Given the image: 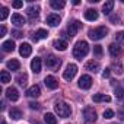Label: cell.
I'll return each mask as SVG.
<instances>
[{"instance_id":"obj_1","label":"cell","mask_w":124,"mask_h":124,"mask_svg":"<svg viewBox=\"0 0 124 124\" xmlns=\"http://www.w3.org/2000/svg\"><path fill=\"white\" fill-rule=\"evenodd\" d=\"M88 53H89V45L86 41H78L76 45L73 47V57L78 60H82Z\"/></svg>"},{"instance_id":"obj_2","label":"cell","mask_w":124,"mask_h":124,"mask_svg":"<svg viewBox=\"0 0 124 124\" xmlns=\"http://www.w3.org/2000/svg\"><path fill=\"white\" fill-rule=\"evenodd\" d=\"M54 111H55L57 115L61 117V118H67V117L72 114V108H70V105L66 104V102H55V104H54Z\"/></svg>"},{"instance_id":"obj_3","label":"cell","mask_w":124,"mask_h":124,"mask_svg":"<svg viewBox=\"0 0 124 124\" xmlns=\"http://www.w3.org/2000/svg\"><path fill=\"white\" fill-rule=\"evenodd\" d=\"M107 34H108V29L105 26H98V28L89 31V38L93 41H98V39H102Z\"/></svg>"},{"instance_id":"obj_4","label":"cell","mask_w":124,"mask_h":124,"mask_svg":"<svg viewBox=\"0 0 124 124\" xmlns=\"http://www.w3.org/2000/svg\"><path fill=\"white\" fill-rule=\"evenodd\" d=\"M83 117H85V120H86L88 123H95L96 118H98V114H96V111L93 109V107H86V108L83 109Z\"/></svg>"},{"instance_id":"obj_5","label":"cell","mask_w":124,"mask_h":124,"mask_svg":"<svg viewBox=\"0 0 124 124\" xmlns=\"http://www.w3.org/2000/svg\"><path fill=\"white\" fill-rule=\"evenodd\" d=\"M76 73H78V66L73 64V63H70V64H67V67H66V70L63 73V78L66 80H72L76 76Z\"/></svg>"},{"instance_id":"obj_6","label":"cell","mask_w":124,"mask_h":124,"mask_svg":"<svg viewBox=\"0 0 124 124\" xmlns=\"http://www.w3.org/2000/svg\"><path fill=\"white\" fill-rule=\"evenodd\" d=\"M60 58L58 57H55L54 54H50L47 58H45V64H47V67H50V69H57L58 66H60Z\"/></svg>"},{"instance_id":"obj_7","label":"cell","mask_w":124,"mask_h":124,"mask_svg":"<svg viewBox=\"0 0 124 124\" xmlns=\"http://www.w3.org/2000/svg\"><path fill=\"white\" fill-rule=\"evenodd\" d=\"M80 28H82V23H80L79 21H73L72 23H69V26H67V34H69V38L75 37Z\"/></svg>"},{"instance_id":"obj_8","label":"cell","mask_w":124,"mask_h":124,"mask_svg":"<svg viewBox=\"0 0 124 124\" xmlns=\"http://www.w3.org/2000/svg\"><path fill=\"white\" fill-rule=\"evenodd\" d=\"M78 85H79L80 89H89V88L92 86V78H91L89 75H83V76H80Z\"/></svg>"},{"instance_id":"obj_9","label":"cell","mask_w":124,"mask_h":124,"mask_svg":"<svg viewBox=\"0 0 124 124\" xmlns=\"http://www.w3.org/2000/svg\"><path fill=\"white\" fill-rule=\"evenodd\" d=\"M26 15H28V18L31 19V21H35L37 18H38V15H39V6H29L28 9H26Z\"/></svg>"},{"instance_id":"obj_10","label":"cell","mask_w":124,"mask_h":124,"mask_svg":"<svg viewBox=\"0 0 124 124\" xmlns=\"http://www.w3.org/2000/svg\"><path fill=\"white\" fill-rule=\"evenodd\" d=\"M44 83L48 89H57L58 88V80L54 78V76H47L44 79Z\"/></svg>"},{"instance_id":"obj_11","label":"cell","mask_w":124,"mask_h":124,"mask_svg":"<svg viewBox=\"0 0 124 124\" xmlns=\"http://www.w3.org/2000/svg\"><path fill=\"white\" fill-rule=\"evenodd\" d=\"M12 23L16 25V26H23L26 23V19L22 15H19V13H13L12 15Z\"/></svg>"},{"instance_id":"obj_12","label":"cell","mask_w":124,"mask_h":124,"mask_svg":"<svg viewBox=\"0 0 124 124\" xmlns=\"http://www.w3.org/2000/svg\"><path fill=\"white\" fill-rule=\"evenodd\" d=\"M19 53H21L22 57H29L31 53H32V47H31L28 42H23V44H21V47H19Z\"/></svg>"},{"instance_id":"obj_13","label":"cell","mask_w":124,"mask_h":124,"mask_svg":"<svg viewBox=\"0 0 124 124\" xmlns=\"http://www.w3.org/2000/svg\"><path fill=\"white\" fill-rule=\"evenodd\" d=\"M6 96L10 101H18L19 99V92H18L16 88H8L6 89Z\"/></svg>"},{"instance_id":"obj_14","label":"cell","mask_w":124,"mask_h":124,"mask_svg":"<svg viewBox=\"0 0 124 124\" xmlns=\"http://www.w3.org/2000/svg\"><path fill=\"white\" fill-rule=\"evenodd\" d=\"M26 95H28L29 98H38V96L41 95V89H39V86H38V85L31 86V88L26 91Z\"/></svg>"},{"instance_id":"obj_15","label":"cell","mask_w":124,"mask_h":124,"mask_svg":"<svg viewBox=\"0 0 124 124\" xmlns=\"http://www.w3.org/2000/svg\"><path fill=\"white\" fill-rule=\"evenodd\" d=\"M60 16L58 15H55V13H51V15H48L47 16V23L50 25V26H57L58 23H60Z\"/></svg>"},{"instance_id":"obj_16","label":"cell","mask_w":124,"mask_h":124,"mask_svg":"<svg viewBox=\"0 0 124 124\" xmlns=\"http://www.w3.org/2000/svg\"><path fill=\"white\" fill-rule=\"evenodd\" d=\"M31 69H32L34 73H39L41 72V58L39 57L32 58V61H31Z\"/></svg>"},{"instance_id":"obj_17","label":"cell","mask_w":124,"mask_h":124,"mask_svg":"<svg viewBox=\"0 0 124 124\" xmlns=\"http://www.w3.org/2000/svg\"><path fill=\"white\" fill-rule=\"evenodd\" d=\"M53 45H54V48L58 50V51H66V50H67V42H66L64 39H55V41L53 42Z\"/></svg>"},{"instance_id":"obj_18","label":"cell","mask_w":124,"mask_h":124,"mask_svg":"<svg viewBox=\"0 0 124 124\" xmlns=\"http://www.w3.org/2000/svg\"><path fill=\"white\" fill-rule=\"evenodd\" d=\"M85 19L86 21H96L98 19V12L95 9H88L85 12Z\"/></svg>"},{"instance_id":"obj_19","label":"cell","mask_w":124,"mask_h":124,"mask_svg":"<svg viewBox=\"0 0 124 124\" xmlns=\"http://www.w3.org/2000/svg\"><path fill=\"white\" fill-rule=\"evenodd\" d=\"M6 66H8V69L9 70H19L21 69V63H19V61L18 60H15V58H12V60H9L8 61V63H6Z\"/></svg>"},{"instance_id":"obj_20","label":"cell","mask_w":124,"mask_h":124,"mask_svg":"<svg viewBox=\"0 0 124 124\" xmlns=\"http://www.w3.org/2000/svg\"><path fill=\"white\" fill-rule=\"evenodd\" d=\"M86 70L96 73V72L99 70V63H98V61H93V60L88 61V63H86Z\"/></svg>"},{"instance_id":"obj_21","label":"cell","mask_w":124,"mask_h":124,"mask_svg":"<svg viewBox=\"0 0 124 124\" xmlns=\"http://www.w3.org/2000/svg\"><path fill=\"white\" fill-rule=\"evenodd\" d=\"M47 35H48V32H47L45 29H38V31L32 35V39L37 42V41H39V39H42V38H47Z\"/></svg>"},{"instance_id":"obj_22","label":"cell","mask_w":124,"mask_h":124,"mask_svg":"<svg viewBox=\"0 0 124 124\" xmlns=\"http://www.w3.org/2000/svg\"><path fill=\"white\" fill-rule=\"evenodd\" d=\"M92 99H93V102H109L111 101V98L104 93H95Z\"/></svg>"},{"instance_id":"obj_23","label":"cell","mask_w":124,"mask_h":124,"mask_svg":"<svg viewBox=\"0 0 124 124\" xmlns=\"http://www.w3.org/2000/svg\"><path fill=\"white\" fill-rule=\"evenodd\" d=\"M2 48H3V51H5V53H10V51H13V50H15V42H13L12 39L5 41V42L2 44Z\"/></svg>"},{"instance_id":"obj_24","label":"cell","mask_w":124,"mask_h":124,"mask_svg":"<svg viewBox=\"0 0 124 124\" xmlns=\"http://www.w3.org/2000/svg\"><path fill=\"white\" fill-rule=\"evenodd\" d=\"M112 8H114V2H112V0H109V2H105V3L102 5V12H104V15L111 13Z\"/></svg>"},{"instance_id":"obj_25","label":"cell","mask_w":124,"mask_h":124,"mask_svg":"<svg viewBox=\"0 0 124 124\" xmlns=\"http://www.w3.org/2000/svg\"><path fill=\"white\" fill-rule=\"evenodd\" d=\"M108 50H109V54L112 55V57H117L118 54H120V47H118V44H109V47H108Z\"/></svg>"},{"instance_id":"obj_26","label":"cell","mask_w":124,"mask_h":124,"mask_svg":"<svg viewBox=\"0 0 124 124\" xmlns=\"http://www.w3.org/2000/svg\"><path fill=\"white\" fill-rule=\"evenodd\" d=\"M50 5H51L53 9H63V8L66 6V3L63 2V0H51Z\"/></svg>"},{"instance_id":"obj_27","label":"cell","mask_w":124,"mask_h":124,"mask_svg":"<svg viewBox=\"0 0 124 124\" xmlns=\"http://www.w3.org/2000/svg\"><path fill=\"white\" fill-rule=\"evenodd\" d=\"M44 121H45L47 124H57V118H55L54 114H51V112H47V114L44 115Z\"/></svg>"},{"instance_id":"obj_28","label":"cell","mask_w":124,"mask_h":124,"mask_svg":"<svg viewBox=\"0 0 124 124\" xmlns=\"http://www.w3.org/2000/svg\"><path fill=\"white\" fill-rule=\"evenodd\" d=\"M0 82L2 83H9L10 82V75L8 70H2V73H0Z\"/></svg>"},{"instance_id":"obj_29","label":"cell","mask_w":124,"mask_h":124,"mask_svg":"<svg viewBox=\"0 0 124 124\" xmlns=\"http://www.w3.org/2000/svg\"><path fill=\"white\" fill-rule=\"evenodd\" d=\"M9 115H10V118H13V120H19V118L22 117V112H21V109H18V108H12V109L9 111Z\"/></svg>"},{"instance_id":"obj_30","label":"cell","mask_w":124,"mask_h":124,"mask_svg":"<svg viewBox=\"0 0 124 124\" xmlns=\"http://www.w3.org/2000/svg\"><path fill=\"white\" fill-rule=\"evenodd\" d=\"M16 82H18L21 86H25L26 82H28V75H26V73H21V75L16 78Z\"/></svg>"},{"instance_id":"obj_31","label":"cell","mask_w":124,"mask_h":124,"mask_svg":"<svg viewBox=\"0 0 124 124\" xmlns=\"http://www.w3.org/2000/svg\"><path fill=\"white\" fill-rule=\"evenodd\" d=\"M115 96H117V99L124 101V89H123V88H120L118 85H117V88H115Z\"/></svg>"},{"instance_id":"obj_32","label":"cell","mask_w":124,"mask_h":124,"mask_svg":"<svg viewBox=\"0 0 124 124\" xmlns=\"http://www.w3.org/2000/svg\"><path fill=\"white\" fill-rule=\"evenodd\" d=\"M112 69H115L114 72H115L117 75H121V73H123V67H121V63H120V61H115V63L112 64Z\"/></svg>"},{"instance_id":"obj_33","label":"cell","mask_w":124,"mask_h":124,"mask_svg":"<svg viewBox=\"0 0 124 124\" xmlns=\"http://www.w3.org/2000/svg\"><path fill=\"white\" fill-rule=\"evenodd\" d=\"M8 15H9V9L3 6L2 10H0V21H5V19L8 18Z\"/></svg>"},{"instance_id":"obj_34","label":"cell","mask_w":124,"mask_h":124,"mask_svg":"<svg viewBox=\"0 0 124 124\" xmlns=\"http://www.w3.org/2000/svg\"><path fill=\"white\" fill-rule=\"evenodd\" d=\"M93 54H95L98 58H101V57H102V47H101V45H93Z\"/></svg>"},{"instance_id":"obj_35","label":"cell","mask_w":124,"mask_h":124,"mask_svg":"<svg viewBox=\"0 0 124 124\" xmlns=\"http://www.w3.org/2000/svg\"><path fill=\"white\" fill-rule=\"evenodd\" d=\"M104 117L105 118H112L114 117V111L112 109H105L104 111Z\"/></svg>"},{"instance_id":"obj_36","label":"cell","mask_w":124,"mask_h":124,"mask_svg":"<svg viewBox=\"0 0 124 124\" xmlns=\"http://www.w3.org/2000/svg\"><path fill=\"white\" fill-rule=\"evenodd\" d=\"M12 6H13L15 9H21V8L23 6V2H21V0H16V2L12 3Z\"/></svg>"},{"instance_id":"obj_37","label":"cell","mask_w":124,"mask_h":124,"mask_svg":"<svg viewBox=\"0 0 124 124\" xmlns=\"http://www.w3.org/2000/svg\"><path fill=\"white\" fill-rule=\"evenodd\" d=\"M111 22H112L114 25H118V23H120V18H118L117 15H112V16H111Z\"/></svg>"},{"instance_id":"obj_38","label":"cell","mask_w":124,"mask_h":124,"mask_svg":"<svg viewBox=\"0 0 124 124\" xmlns=\"http://www.w3.org/2000/svg\"><path fill=\"white\" fill-rule=\"evenodd\" d=\"M29 108L31 109H39V104L38 102H29Z\"/></svg>"},{"instance_id":"obj_39","label":"cell","mask_w":124,"mask_h":124,"mask_svg":"<svg viewBox=\"0 0 124 124\" xmlns=\"http://www.w3.org/2000/svg\"><path fill=\"white\" fill-rule=\"evenodd\" d=\"M12 34H13V37H15V38H22V35H23L21 31H16V29H15V31H12Z\"/></svg>"},{"instance_id":"obj_40","label":"cell","mask_w":124,"mask_h":124,"mask_svg":"<svg viewBox=\"0 0 124 124\" xmlns=\"http://www.w3.org/2000/svg\"><path fill=\"white\" fill-rule=\"evenodd\" d=\"M6 35V26H0V37H5Z\"/></svg>"},{"instance_id":"obj_41","label":"cell","mask_w":124,"mask_h":124,"mask_svg":"<svg viewBox=\"0 0 124 124\" xmlns=\"http://www.w3.org/2000/svg\"><path fill=\"white\" fill-rule=\"evenodd\" d=\"M109 73H111V69H105L104 73H102V76L104 78H109Z\"/></svg>"},{"instance_id":"obj_42","label":"cell","mask_w":124,"mask_h":124,"mask_svg":"<svg viewBox=\"0 0 124 124\" xmlns=\"http://www.w3.org/2000/svg\"><path fill=\"white\" fill-rule=\"evenodd\" d=\"M117 39L118 41H124V31L120 32V34H117Z\"/></svg>"},{"instance_id":"obj_43","label":"cell","mask_w":124,"mask_h":124,"mask_svg":"<svg viewBox=\"0 0 124 124\" xmlns=\"http://www.w3.org/2000/svg\"><path fill=\"white\" fill-rule=\"evenodd\" d=\"M121 2H123V3H124V0H121Z\"/></svg>"},{"instance_id":"obj_44","label":"cell","mask_w":124,"mask_h":124,"mask_svg":"<svg viewBox=\"0 0 124 124\" xmlns=\"http://www.w3.org/2000/svg\"><path fill=\"white\" fill-rule=\"evenodd\" d=\"M37 124H39V123H37Z\"/></svg>"},{"instance_id":"obj_45","label":"cell","mask_w":124,"mask_h":124,"mask_svg":"<svg viewBox=\"0 0 124 124\" xmlns=\"http://www.w3.org/2000/svg\"><path fill=\"white\" fill-rule=\"evenodd\" d=\"M115 124H117V123H115Z\"/></svg>"}]
</instances>
